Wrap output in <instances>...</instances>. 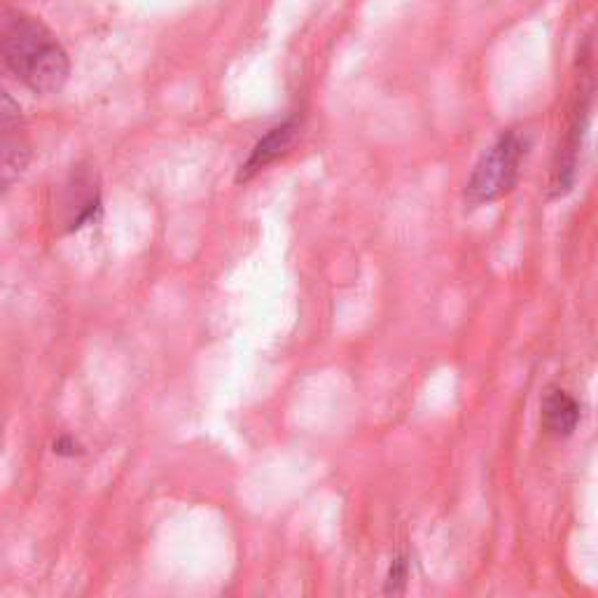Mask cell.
Listing matches in <instances>:
<instances>
[{"label": "cell", "instance_id": "7", "mask_svg": "<svg viewBox=\"0 0 598 598\" xmlns=\"http://www.w3.org/2000/svg\"><path fill=\"white\" fill-rule=\"evenodd\" d=\"M54 454H59V456H80L82 447L73 440V437L66 435V437H59V440L54 442Z\"/></svg>", "mask_w": 598, "mask_h": 598}, {"label": "cell", "instance_id": "1", "mask_svg": "<svg viewBox=\"0 0 598 598\" xmlns=\"http://www.w3.org/2000/svg\"><path fill=\"white\" fill-rule=\"evenodd\" d=\"M3 64L19 85L38 96H50L64 89L71 61L54 33L40 19L24 12L3 17Z\"/></svg>", "mask_w": 598, "mask_h": 598}, {"label": "cell", "instance_id": "4", "mask_svg": "<svg viewBox=\"0 0 598 598\" xmlns=\"http://www.w3.org/2000/svg\"><path fill=\"white\" fill-rule=\"evenodd\" d=\"M299 131L297 117H290L281 124H276L274 129H269L257 145L250 152V157L241 164L239 176H236V183H248L250 178L257 176L262 169H267L269 164H274L276 159H281L285 152L290 150V145L295 143V136Z\"/></svg>", "mask_w": 598, "mask_h": 598}, {"label": "cell", "instance_id": "2", "mask_svg": "<svg viewBox=\"0 0 598 598\" xmlns=\"http://www.w3.org/2000/svg\"><path fill=\"white\" fill-rule=\"evenodd\" d=\"M528 141L517 129L505 131L498 136V141L484 152L482 159L472 169L468 180V201L472 206L491 204L507 192L514 190L519 180L521 162L526 157Z\"/></svg>", "mask_w": 598, "mask_h": 598}, {"label": "cell", "instance_id": "6", "mask_svg": "<svg viewBox=\"0 0 598 598\" xmlns=\"http://www.w3.org/2000/svg\"><path fill=\"white\" fill-rule=\"evenodd\" d=\"M405 580H407V559L405 556H395L391 575H388V591L398 594V591L402 589V584H405Z\"/></svg>", "mask_w": 598, "mask_h": 598}, {"label": "cell", "instance_id": "3", "mask_svg": "<svg viewBox=\"0 0 598 598\" xmlns=\"http://www.w3.org/2000/svg\"><path fill=\"white\" fill-rule=\"evenodd\" d=\"M22 110L12 96L3 94V110H0V124H3V185L10 187L12 180L22 176L26 164H29L31 150L29 143L24 141L22 131H19V122H22Z\"/></svg>", "mask_w": 598, "mask_h": 598}, {"label": "cell", "instance_id": "5", "mask_svg": "<svg viewBox=\"0 0 598 598\" xmlns=\"http://www.w3.org/2000/svg\"><path fill=\"white\" fill-rule=\"evenodd\" d=\"M580 421V407L566 391H549L542 400V423L549 433L570 435Z\"/></svg>", "mask_w": 598, "mask_h": 598}]
</instances>
